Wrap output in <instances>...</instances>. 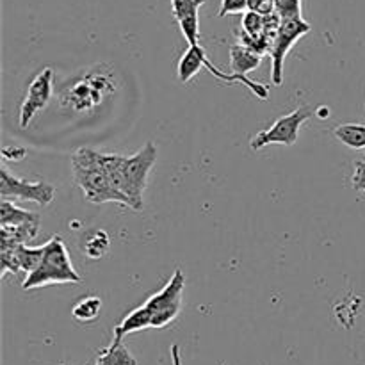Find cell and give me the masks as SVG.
<instances>
[{
    "instance_id": "19",
    "label": "cell",
    "mask_w": 365,
    "mask_h": 365,
    "mask_svg": "<svg viewBox=\"0 0 365 365\" xmlns=\"http://www.w3.org/2000/svg\"><path fill=\"white\" fill-rule=\"evenodd\" d=\"M32 220H39V214L20 209L9 200H2L0 203V227H16V225L27 223Z\"/></svg>"
},
{
    "instance_id": "2",
    "label": "cell",
    "mask_w": 365,
    "mask_h": 365,
    "mask_svg": "<svg viewBox=\"0 0 365 365\" xmlns=\"http://www.w3.org/2000/svg\"><path fill=\"white\" fill-rule=\"evenodd\" d=\"M71 170H73L75 184L82 189L88 202H113L132 209L127 196L121 195L110 182L109 175L102 164V153L91 148H78L71 155Z\"/></svg>"
},
{
    "instance_id": "5",
    "label": "cell",
    "mask_w": 365,
    "mask_h": 365,
    "mask_svg": "<svg viewBox=\"0 0 365 365\" xmlns=\"http://www.w3.org/2000/svg\"><path fill=\"white\" fill-rule=\"evenodd\" d=\"M310 31H312V25L303 20L302 16L282 18L280 27H278L269 50L271 64H273L271 66V81L274 86H282V82H284V64L287 53Z\"/></svg>"
},
{
    "instance_id": "16",
    "label": "cell",
    "mask_w": 365,
    "mask_h": 365,
    "mask_svg": "<svg viewBox=\"0 0 365 365\" xmlns=\"http://www.w3.org/2000/svg\"><path fill=\"white\" fill-rule=\"evenodd\" d=\"M0 245H9V242H0ZM13 248L14 257H16L18 267L21 273L31 274L32 271L38 269L41 264L43 255H45V245L38 246V248H29L27 245H9Z\"/></svg>"
},
{
    "instance_id": "4",
    "label": "cell",
    "mask_w": 365,
    "mask_h": 365,
    "mask_svg": "<svg viewBox=\"0 0 365 365\" xmlns=\"http://www.w3.org/2000/svg\"><path fill=\"white\" fill-rule=\"evenodd\" d=\"M185 291V277L182 269H175L173 277L159 292L150 296L145 305L152 312V328H164L173 323L182 309Z\"/></svg>"
},
{
    "instance_id": "9",
    "label": "cell",
    "mask_w": 365,
    "mask_h": 365,
    "mask_svg": "<svg viewBox=\"0 0 365 365\" xmlns=\"http://www.w3.org/2000/svg\"><path fill=\"white\" fill-rule=\"evenodd\" d=\"M207 0H171V13L189 45H200V7Z\"/></svg>"
},
{
    "instance_id": "21",
    "label": "cell",
    "mask_w": 365,
    "mask_h": 365,
    "mask_svg": "<svg viewBox=\"0 0 365 365\" xmlns=\"http://www.w3.org/2000/svg\"><path fill=\"white\" fill-rule=\"evenodd\" d=\"M274 11L280 18L302 16V0H274Z\"/></svg>"
},
{
    "instance_id": "22",
    "label": "cell",
    "mask_w": 365,
    "mask_h": 365,
    "mask_svg": "<svg viewBox=\"0 0 365 365\" xmlns=\"http://www.w3.org/2000/svg\"><path fill=\"white\" fill-rule=\"evenodd\" d=\"M248 11V0H221L220 7V18L227 16V14H239Z\"/></svg>"
},
{
    "instance_id": "23",
    "label": "cell",
    "mask_w": 365,
    "mask_h": 365,
    "mask_svg": "<svg viewBox=\"0 0 365 365\" xmlns=\"http://www.w3.org/2000/svg\"><path fill=\"white\" fill-rule=\"evenodd\" d=\"M353 189L355 191L365 192V160H356L355 173H353Z\"/></svg>"
},
{
    "instance_id": "15",
    "label": "cell",
    "mask_w": 365,
    "mask_h": 365,
    "mask_svg": "<svg viewBox=\"0 0 365 365\" xmlns=\"http://www.w3.org/2000/svg\"><path fill=\"white\" fill-rule=\"evenodd\" d=\"M110 246V239L107 235L106 230H100V228H95V230H89L88 234L82 237L81 250L86 257L93 260H98L102 257L107 255Z\"/></svg>"
},
{
    "instance_id": "18",
    "label": "cell",
    "mask_w": 365,
    "mask_h": 365,
    "mask_svg": "<svg viewBox=\"0 0 365 365\" xmlns=\"http://www.w3.org/2000/svg\"><path fill=\"white\" fill-rule=\"evenodd\" d=\"M334 135L353 150L365 148V125L360 123H341L334 128Z\"/></svg>"
},
{
    "instance_id": "17",
    "label": "cell",
    "mask_w": 365,
    "mask_h": 365,
    "mask_svg": "<svg viewBox=\"0 0 365 365\" xmlns=\"http://www.w3.org/2000/svg\"><path fill=\"white\" fill-rule=\"evenodd\" d=\"M102 307L103 303L98 296H86V298L78 299V302L75 303V307L71 309V316H73V319L77 321V323H93V321L98 319L100 314H102Z\"/></svg>"
},
{
    "instance_id": "12",
    "label": "cell",
    "mask_w": 365,
    "mask_h": 365,
    "mask_svg": "<svg viewBox=\"0 0 365 365\" xmlns=\"http://www.w3.org/2000/svg\"><path fill=\"white\" fill-rule=\"evenodd\" d=\"M262 61V56L255 53L253 50L246 48L241 43H235V45L230 46V66L232 73L246 75L248 77L250 71L257 70Z\"/></svg>"
},
{
    "instance_id": "25",
    "label": "cell",
    "mask_w": 365,
    "mask_h": 365,
    "mask_svg": "<svg viewBox=\"0 0 365 365\" xmlns=\"http://www.w3.org/2000/svg\"><path fill=\"white\" fill-rule=\"evenodd\" d=\"M171 359H173V365H182L180 353H178V346H173V348H171Z\"/></svg>"
},
{
    "instance_id": "8",
    "label": "cell",
    "mask_w": 365,
    "mask_h": 365,
    "mask_svg": "<svg viewBox=\"0 0 365 365\" xmlns=\"http://www.w3.org/2000/svg\"><path fill=\"white\" fill-rule=\"evenodd\" d=\"M53 91V70L52 68H45L39 71L32 82L29 84L25 98L20 107V127H29L36 114L41 113L46 106H48L50 98H52Z\"/></svg>"
},
{
    "instance_id": "13",
    "label": "cell",
    "mask_w": 365,
    "mask_h": 365,
    "mask_svg": "<svg viewBox=\"0 0 365 365\" xmlns=\"http://www.w3.org/2000/svg\"><path fill=\"white\" fill-rule=\"evenodd\" d=\"M95 365H138L135 356L123 344V339H114L96 356Z\"/></svg>"
},
{
    "instance_id": "24",
    "label": "cell",
    "mask_w": 365,
    "mask_h": 365,
    "mask_svg": "<svg viewBox=\"0 0 365 365\" xmlns=\"http://www.w3.org/2000/svg\"><path fill=\"white\" fill-rule=\"evenodd\" d=\"M248 11H255L266 16L274 13V0H248Z\"/></svg>"
},
{
    "instance_id": "1",
    "label": "cell",
    "mask_w": 365,
    "mask_h": 365,
    "mask_svg": "<svg viewBox=\"0 0 365 365\" xmlns=\"http://www.w3.org/2000/svg\"><path fill=\"white\" fill-rule=\"evenodd\" d=\"M155 163L157 146L153 141L146 143L138 153L130 157L102 153V164L110 182L121 195L127 196L132 210L143 209V195H145L148 175Z\"/></svg>"
},
{
    "instance_id": "10",
    "label": "cell",
    "mask_w": 365,
    "mask_h": 365,
    "mask_svg": "<svg viewBox=\"0 0 365 365\" xmlns=\"http://www.w3.org/2000/svg\"><path fill=\"white\" fill-rule=\"evenodd\" d=\"M146 328H152V312L148 310V307L141 305L127 314L120 324H116V328L113 330V337L123 339L125 335L135 334V331L146 330Z\"/></svg>"
},
{
    "instance_id": "14",
    "label": "cell",
    "mask_w": 365,
    "mask_h": 365,
    "mask_svg": "<svg viewBox=\"0 0 365 365\" xmlns=\"http://www.w3.org/2000/svg\"><path fill=\"white\" fill-rule=\"evenodd\" d=\"M39 220L27 221V223L16 225V227H0V242L9 245H27V241L34 239L39 232Z\"/></svg>"
},
{
    "instance_id": "7",
    "label": "cell",
    "mask_w": 365,
    "mask_h": 365,
    "mask_svg": "<svg viewBox=\"0 0 365 365\" xmlns=\"http://www.w3.org/2000/svg\"><path fill=\"white\" fill-rule=\"evenodd\" d=\"M0 196L2 200H29L46 207L56 198V187L46 182H29L16 178L6 168L0 170Z\"/></svg>"
},
{
    "instance_id": "6",
    "label": "cell",
    "mask_w": 365,
    "mask_h": 365,
    "mask_svg": "<svg viewBox=\"0 0 365 365\" xmlns=\"http://www.w3.org/2000/svg\"><path fill=\"white\" fill-rule=\"evenodd\" d=\"M314 110L310 107H298L296 110H292L291 114H285V116L278 118L269 128L266 130H260L259 134H255L250 141L252 150H260L264 146L269 145H284V146H292L298 141V134L302 125L305 123L309 118H312Z\"/></svg>"
},
{
    "instance_id": "11",
    "label": "cell",
    "mask_w": 365,
    "mask_h": 365,
    "mask_svg": "<svg viewBox=\"0 0 365 365\" xmlns=\"http://www.w3.org/2000/svg\"><path fill=\"white\" fill-rule=\"evenodd\" d=\"M205 56L207 52L202 45H189V48L182 53L177 68L178 81H180L182 84H187V82L202 70Z\"/></svg>"
},
{
    "instance_id": "3",
    "label": "cell",
    "mask_w": 365,
    "mask_h": 365,
    "mask_svg": "<svg viewBox=\"0 0 365 365\" xmlns=\"http://www.w3.org/2000/svg\"><path fill=\"white\" fill-rule=\"evenodd\" d=\"M52 284H81V277L73 269L66 245L59 235H53L45 245V255L38 269L27 274L21 287L25 291L45 287Z\"/></svg>"
},
{
    "instance_id": "20",
    "label": "cell",
    "mask_w": 365,
    "mask_h": 365,
    "mask_svg": "<svg viewBox=\"0 0 365 365\" xmlns=\"http://www.w3.org/2000/svg\"><path fill=\"white\" fill-rule=\"evenodd\" d=\"M241 25L242 31H245L246 34H250L252 38L266 39V41L269 43V39L266 38V16H264V14L255 13V11H246Z\"/></svg>"
}]
</instances>
